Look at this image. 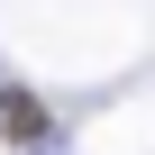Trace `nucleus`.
<instances>
[{
  "label": "nucleus",
  "instance_id": "nucleus-1",
  "mask_svg": "<svg viewBox=\"0 0 155 155\" xmlns=\"http://www.w3.org/2000/svg\"><path fill=\"white\" fill-rule=\"evenodd\" d=\"M0 128H9V137H46V101H28V91H0Z\"/></svg>",
  "mask_w": 155,
  "mask_h": 155
}]
</instances>
